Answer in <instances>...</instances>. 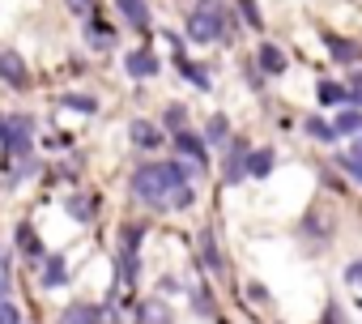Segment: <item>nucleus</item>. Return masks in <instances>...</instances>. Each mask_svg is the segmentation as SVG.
<instances>
[{"instance_id": "nucleus-26", "label": "nucleus", "mask_w": 362, "mask_h": 324, "mask_svg": "<svg viewBox=\"0 0 362 324\" xmlns=\"http://www.w3.org/2000/svg\"><path fill=\"white\" fill-rule=\"evenodd\" d=\"M0 324H22V316H18L13 303H0Z\"/></svg>"}, {"instance_id": "nucleus-9", "label": "nucleus", "mask_w": 362, "mask_h": 324, "mask_svg": "<svg viewBox=\"0 0 362 324\" xmlns=\"http://www.w3.org/2000/svg\"><path fill=\"white\" fill-rule=\"evenodd\" d=\"M201 256H205V269H214V273H222L226 265H222V252H218V239H214V231H201Z\"/></svg>"}, {"instance_id": "nucleus-20", "label": "nucleus", "mask_w": 362, "mask_h": 324, "mask_svg": "<svg viewBox=\"0 0 362 324\" xmlns=\"http://www.w3.org/2000/svg\"><path fill=\"white\" fill-rule=\"evenodd\" d=\"M226 137H230V124H226V115H214V120H209V128H205V141H209V145H222Z\"/></svg>"}, {"instance_id": "nucleus-3", "label": "nucleus", "mask_w": 362, "mask_h": 324, "mask_svg": "<svg viewBox=\"0 0 362 324\" xmlns=\"http://www.w3.org/2000/svg\"><path fill=\"white\" fill-rule=\"evenodd\" d=\"M30 128H35L30 115H0V141H5L13 154H22L30 145Z\"/></svg>"}, {"instance_id": "nucleus-15", "label": "nucleus", "mask_w": 362, "mask_h": 324, "mask_svg": "<svg viewBox=\"0 0 362 324\" xmlns=\"http://www.w3.org/2000/svg\"><path fill=\"white\" fill-rule=\"evenodd\" d=\"M136 324H170V307L162 303V299H149L145 307H141V320Z\"/></svg>"}, {"instance_id": "nucleus-24", "label": "nucleus", "mask_w": 362, "mask_h": 324, "mask_svg": "<svg viewBox=\"0 0 362 324\" xmlns=\"http://www.w3.org/2000/svg\"><path fill=\"white\" fill-rule=\"evenodd\" d=\"M69 214H73V218H90V214H94V201H86V197H73V201H69Z\"/></svg>"}, {"instance_id": "nucleus-7", "label": "nucleus", "mask_w": 362, "mask_h": 324, "mask_svg": "<svg viewBox=\"0 0 362 324\" xmlns=\"http://www.w3.org/2000/svg\"><path fill=\"white\" fill-rule=\"evenodd\" d=\"M124 69H128L132 77H153V73H158V56H153V52H132V56L124 60Z\"/></svg>"}, {"instance_id": "nucleus-12", "label": "nucleus", "mask_w": 362, "mask_h": 324, "mask_svg": "<svg viewBox=\"0 0 362 324\" xmlns=\"http://www.w3.org/2000/svg\"><path fill=\"white\" fill-rule=\"evenodd\" d=\"M175 145H179V154H188L192 162H205V158H209V154H205V141L192 137V132H175Z\"/></svg>"}, {"instance_id": "nucleus-2", "label": "nucleus", "mask_w": 362, "mask_h": 324, "mask_svg": "<svg viewBox=\"0 0 362 324\" xmlns=\"http://www.w3.org/2000/svg\"><path fill=\"white\" fill-rule=\"evenodd\" d=\"M230 35V13L218 5V0H201V9L188 22V39L192 43H218Z\"/></svg>"}, {"instance_id": "nucleus-14", "label": "nucleus", "mask_w": 362, "mask_h": 324, "mask_svg": "<svg viewBox=\"0 0 362 324\" xmlns=\"http://www.w3.org/2000/svg\"><path fill=\"white\" fill-rule=\"evenodd\" d=\"M320 103L324 107H349V90L337 81H320Z\"/></svg>"}, {"instance_id": "nucleus-1", "label": "nucleus", "mask_w": 362, "mask_h": 324, "mask_svg": "<svg viewBox=\"0 0 362 324\" xmlns=\"http://www.w3.org/2000/svg\"><path fill=\"white\" fill-rule=\"evenodd\" d=\"M188 167L184 162H149V167H141L136 175H132V192L145 201V205H153V209H170V201H175V192L179 188H188Z\"/></svg>"}, {"instance_id": "nucleus-6", "label": "nucleus", "mask_w": 362, "mask_h": 324, "mask_svg": "<svg viewBox=\"0 0 362 324\" xmlns=\"http://www.w3.org/2000/svg\"><path fill=\"white\" fill-rule=\"evenodd\" d=\"M115 5H119V13L128 18V26L149 30V5H145V0H115Z\"/></svg>"}, {"instance_id": "nucleus-22", "label": "nucleus", "mask_w": 362, "mask_h": 324, "mask_svg": "<svg viewBox=\"0 0 362 324\" xmlns=\"http://www.w3.org/2000/svg\"><path fill=\"white\" fill-rule=\"evenodd\" d=\"M60 103H64V107H73V111H86V115H90V111H94V107H98V103H94V98H90V94H64V98H60Z\"/></svg>"}, {"instance_id": "nucleus-29", "label": "nucleus", "mask_w": 362, "mask_h": 324, "mask_svg": "<svg viewBox=\"0 0 362 324\" xmlns=\"http://www.w3.org/2000/svg\"><path fill=\"white\" fill-rule=\"evenodd\" d=\"M247 294H252V299H256V303H264V299H269V290H264V286H260V282H252V286H247Z\"/></svg>"}, {"instance_id": "nucleus-13", "label": "nucleus", "mask_w": 362, "mask_h": 324, "mask_svg": "<svg viewBox=\"0 0 362 324\" xmlns=\"http://www.w3.org/2000/svg\"><path fill=\"white\" fill-rule=\"evenodd\" d=\"M324 43H328V52L341 60V64H354L362 52H358V43H345V39H337V35H324Z\"/></svg>"}, {"instance_id": "nucleus-16", "label": "nucleus", "mask_w": 362, "mask_h": 324, "mask_svg": "<svg viewBox=\"0 0 362 324\" xmlns=\"http://www.w3.org/2000/svg\"><path fill=\"white\" fill-rule=\"evenodd\" d=\"M269 171H273V149H252V158H247V175L264 180Z\"/></svg>"}, {"instance_id": "nucleus-21", "label": "nucleus", "mask_w": 362, "mask_h": 324, "mask_svg": "<svg viewBox=\"0 0 362 324\" xmlns=\"http://www.w3.org/2000/svg\"><path fill=\"white\" fill-rule=\"evenodd\" d=\"M307 132H311L315 141H324V145H328V141H337V128H332L328 120H307Z\"/></svg>"}, {"instance_id": "nucleus-19", "label": "nucleus", "mask_w": 362, "mask_h": 324, "mask_svg": "<svg viewBox=\"0 0 362 324\" xmlns=\"http://www.w3.org/2000/svg\"><path fill=\"white\" fill-rule=\"evenodd\" d=\"M43 282H47V286H64V282H69L64 256H52V260H47V269H43Z\"/></svg>"}, {"instance_id": "nucleus-5", "label": "nucleus", "mask_w": 362, "mask_h": 324, "mask_svg": "<svg viewBox=\"0 0 362 324\" xmlns=\"http://www.w3.org/2000/svg\"><path fill=\"white\" fill-rule=\"evenodd\" d=\"M0 77H5L9 86H18V90H22V86L30 81V73H26V64H22V60H18L13 52H5V56H0Z\"/></svg>"}, {"instance_id": "nucleus-4", "label": "nucleus", "mask_w": 362, "mask_h": 324, "mask_svg": "<svg viewBox=\"0 0 362 324\" xmlns=\"http://www.w3.org/2000/svg\"><path fill=\"white\" fill-rule=\"evenodd\" d=\"M247 158H252V154H247V145H239V141H235V145H230V154H226V184H239V180L247 175Z\"/></svg>"}, {"instance_id": "nucleus-28", "label": "nucleus", "mask_w": 362, "mask_h": 324, "mask_svg": "<svg viewBox=\"0 0 362 324\" xmlns=\"http://www.w3.org/2000/svg\"><path fill=\"white\" fill-rule=\"evenodd\" d=\"M345 282H354V286H362V260H358V265H349V269H345Z\"/></svg>"}, {"instance_id": "nucleus-17", "label": "nucleus", "mask_w": 362, "mask_h": 324, "mask_svg": "<svg viewBox=\"0 0 362 324\" xmlns=\"http://www.w3.org/2000/svg\"><path fill=\"white\" fill-rule=\"evenodd\" d=\"M132 141H136V145H145V149H153V145L162 141V132H158L153 124H145V120H136V124H132Z\"/></svg>"}, {"instance_id": "nucleus-18", "label": "nucleus", "mask_w": 362, "mask_h": 324, "mask_svg": "<svg viewBox=\"0 0 362 324\" xmlns=\"http://www.w3.org/2000/svg\"><path fill=\"white\" fill-rule=\"evenodd\" d=\"M18 248H22L30 260H39V256H43V243H39V235H35L30 226H22V231H18Z\"/></svg>"}, {"instance_id": "nucleus-25", "label": "nucleus", "mask_w": 362, "mask_h": 324, "mask_svg": "<svg viewBox=\"0 0 362 324\" xmlns=\"http://www.w3.org/2000/svg\"><path fill=\"white\" fill-rule=\"evenodd\" d=\"M337 162H341V171H349V175L362 184V158H358V154H354V158H337Z\"/></svg>"}, {"instance_id": "nucleus-32", "label": "nucleus", "mask_w": 362, "mask_h": 324, "mask_svg": "<svg viewBox=\"0 0 362 324\" xmlns=\"http://www.w3.org/2000/svg\"><path fill=\"white\" fill-rule=\"evenodd\" d=\"M69 5H73L77 13H90V5H94V0H69Z\"/></svg>"}, {"instance_id": "nucleus-11", "label": "nucleus", "mask_w": 362, "mask_h": 324, "mask_svg": "<svg viewBox=\"0 0 362 324\" xmlns=\"http://www.w3.org/2000/svg\"><path fill=\"white\" fill-rule=\"evenodd\" d=\"M337 137H354V132H362V111L358 107H341V115H337Z\"/></svg>"}, {"instance_id": "nucleus-27", "label": "nucleus", "mask_w": 362, "mask_h": 324, "mask_svg": "<svg viewBox=\"0 0 362 324\" xmlns=\"http://www.w3.org/2000/svg\"><path fill=\"white\" fill-rule=\"evenodd\" d=\"M166 124L175 128V132H184L179 124H184V107H166Z\"/></svg>"}, {"instance_id": "nucleus-31", "label": "nucleus", "mask_w": 362, "mask_h": 324, "mask_svg": "<svg viewBox=\"0 0 362 324\" xmlns=\"http://www.w3.org/2000/svg\"><path fill=\"white\" fill-rule=\"evenodd\" d=\"M5 294H9V277H5V265H0V303H5Z\"/></svg>"}, {"instance_id": "nucleus-30", "label": "nucleus", "mask_w": 362, "mask_h": 324, "mask_svg": "<svg viewBox=\"0 0 362 324\" xmlns=\"http://www.w3.org/2000/svg\"><path fill=\"white\" fill-rule=\"evenodd\" d=\"M197 311H214V303H209V294H205V290H197Z\"/></svg>"}, {"instance_id": "nucleus-10", "label": "nucleus", "mask_w": 362, "mask_h": 324, "mask_svg": "<svg viewBox=\"0 0 362 324\" xmlns=\"http://www.w3.org/2000/svg\"><path fill=\"white\" fill-rule=\"evenodd\" d=\"M256 60H260V69H264V73H286V64H290V60H286V52H281V47H273V43H264Z\"/></svg>"}, {"instance_id": "nucleus-8", "label": "nucleus", "mask_w": 362, "mask_h": 324, "mask_svg": "<svg viewBox=\"0 0 362 324\" xmlns=\"http://www.w3.org/2000/svg\"><path fill=\"white\" fill-rule=\"evenodd\" d=\"M60 324H103V316H98V307H90V303H73V307H64Z\"/></svg>"}, {"instance_id": "nucleus-23", "label": "nucleus", "mask_w": 362, "mask_h": 324, "mask_svg": "<svg viewBox=\"0 0 362 324\" xmlns=\"http://www.w3.org/2000/svg\"><path fill=\"white\" fill-rule=\"evenodd\" d=\"M239 13L247 18V26H252V30H260V26H264V22H260V9H256V0H239Z\"/></svg>"}]
</instances>
